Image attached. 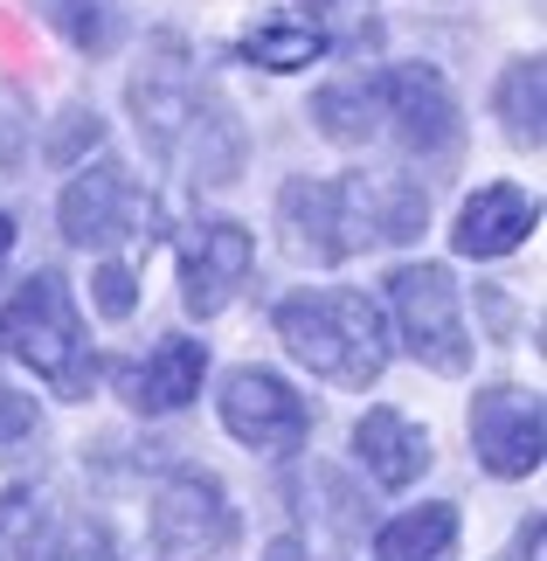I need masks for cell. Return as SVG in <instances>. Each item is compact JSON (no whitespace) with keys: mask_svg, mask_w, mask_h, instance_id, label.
<instances>
[{"mask_svg":"<svg viewBox=\"0 0 547 561\" xmlns=\"http://www.w3.org/2000/svg\"><path fill=\"white\" fill-rule=\"evenodd\" d=\"M471 450L492 479L540 471V396H527V388H486V396H471Z\"/></svg>","mask_w":547,"mask_h":561,"instance_id":"10","label":"cell"},{"mask_svg":"<svg viewBox=\"0 0 547 561\" xmlns=\"http://www.w3.org/2000/svg\"><path fill=\"white\" fill-rule=\"evenodd\" d=\"M0 340H8V354L29 375L49 381L56 396L83 402L98 388V354H91V340H83L77 298H70V285H62L56 271H35L29 285L8 298V312H0Z\"/></svg>","mask_w":547,"mask_h":561,"instance_id":"5","label":"cell"},{"mask_svg":"<svg viewBox=\"0 0 547 561\" xmlns=\"http://www.w3.org/2000/svg\"><path fill=\"white\" fill-rule=\"evenodd\" d=\"M29 8L49 21L70 49L112 56V42H118V0H29Z\"/></svg>","mask_w":547,"mask_h":561,"instance_id":"18","label":"cell"},{"mask_svg":"<svg viewBox=\"0 0 547 561\" xmlns=\"http://www.w3.org/2000/svg\"><path fill=\"white\" fill-rule=\"evenodd\" d=\"M375 561H457V506L430 500V506L396 513L375 534Z\"/></svg>","mask_w":547,"mask_h":561,"instance_id":"15","label":"cell"},{"mask_svg":"<svg viewBox=\"0 0 547 561\" xmlns=\"http://www.w3.org/2000/svg\"><path fill=\"white\" fill-rule=\"evenodd\" d=\"M125 104L139 118L146 153L173 167L187 187H229L250 160V133L236 118V104L215 91V77L187 56L181 35H152L133 83H125Z\"/></svg>","mask_w":547,"mask_h":561,"instance_id":"1","label":"cell"},{"mask_svg":"<svg viewBox=\"0 0 547 561\" xmlns=\"http://www.w3.org/2000/svg\"><path fill=\"white\" fill-rule=\"evenodd\" d=\"M223 430L236 444L250 450H305V437H312V409H305V396H292V381H277L271 368H236L223 381Z\"/></svg>","mask_w":547,"mask_h":561,"instance_id":"9","label":"cell"},{"mask_svg":"<svg viewBox=\"0 0 547 561\" xmlns=\"http://www.w3.org/2000/svg\"><path fill=\"white\" fill-rule=\"evenodd\" d=\"M8 250H14V222L0 215V271H8Z\"/></svg>","mask_w":547,"mask_h":561,"instance_id":"24","label":"cell"},{"mask_svg":"<svg viewBox=\"0 0 547 561\" xmlns=\"http://www.w3.org/2000/svg\"><path fill=\"white\" fill-rule=\"evenodd\" d=\"M388 312H396L402 347L423 360L430 375H465L471 368V327L457 306V285L444 264H402L388 271Z\"/></svg>","mask_w":547,"mask_h":561,"instance_id":"6","label":"cell"},{"mask_svg":"<svg viewBox=\"0 0 547 561\" xmlns=\"http://www.w3.org/2000/svg\"><path fill=\"white\" fill-rule=\"evenodd\" d=\"M133 306H139V277L125 264H104L98 271V312L104 319H133Z\"/></svg>","mask_w":547,"mask_h":561,"instance_id":"20","label":"cell"},{"mask_svg":"<svg viewBox=\"0 0 547 561\" xmlns=\"http://www.w3.org/2000/svg\"><path fill=\"white\" fill-rule=\"evenodd\" d=\"M534 222H540V202L527 187H513V181H492V187H478L465 208H457V229H451V243H457V256H506V250H520L534 236Z\"/></svg>","mask_w":547,"mask_h":561,"instance_id":"12","label":"cell"},{"mask_svg":"<svg viewBox=\"0 0 547 561\" xmlns=\"http://www.w3.org/2000/svg\"><path fill=\"white\" fill-rule=\"evenodd\" d=\"M208 375V347L202 340H160L146 354V368L133 375V409L139 416H173V409L194 402V388Z\"/></svg>","mask_w":547,"mask_h":561,"instance_id":"14","label":"cell"},{"mask_svg":"<svg viewBox=\"0 0 547 561\" xmlns=\"http://www.w3.org/2000/svg\"><path fill=\"white\" fill-rule=\"evenodd\" d=\"M250 264H257V243H250L243 222H202L194 243H187V264H181V306L194 319H215L243 291Z\"/></svg>","mask_w":547,"mask_h":561,"instance_id":"11","label":"cell"},{"mask_svg":"<svg viewBox=\"0 0 547 561\" xmlns=\"http://www.w3.org/2000/svg\"><path fill=\"white\" fill-rule=\"evenodd\" d=\"M547 62L540 56H520L506 77H499V125H506V139L513 146H527V153H540V139H547Z\"/></svg>","mask_w":547,"mask_h":561,"instance_id":"16","label":"cell"},{"mask_svg":"<svg viewBox=\"0 0 547 561\" xmlns=\"http://www.w3.org/2000/svg\"><path fill=\"white\" fill-rule=\"evenodd\" d=\"M430 222V194L409 174H346V181H284L277 229L305 264H346L375 243H409Z\"/></svg>","mask_w":547,"mask_h":561,"instance_id":"2","label":"cell"},{"mask_svg":"<svg viewBox=\"0 0 547 561\" xmlns=\"http://www.w3.org/2000/svg\"><path fill=\"white\" fill-rule=\"evenodd\" d=\"M277 340L298 368H312L340 388H375L388 368L381 306L361 291H298L277 306Z\"/></svg>","mask_w":547,"mask_h":561,"instance_id":"4","label":"cell"},{"mask_svg":"<svg viewBox=\"0 0 547 561\" xmlns=\"http://www.w3.org/2000/svg\"><path fill=\"white\" fill-rule=\"evenodd\" d=\"M62 236H70L77 250H112V243H133V236L146 243L152 236V202L139 194V181L125 174V167L98 160L62 187Z\"/></svg>","mask_w":547,"mask_h":561,"instance_id":"8","label":"cell"},{"mask_svg":"<svg viewBox=\"0 0 547 561\" xmlns=\"http://www.w3.org/2000/svg\"><path fill=\"white\" fill-rule=\"evenodd\" d=\"M312 8H361V0H312Z\"/></svg>","mask_w":547,"mask_h":561,"instance_id":"25","label":"cell"},{"mask_svg":"<svg viewBox=\"0 0 547 561\" xmlns=\"http://www.w3.org/2000/svg\"><path fill=\"white\" fill-rule=\"evenodd\" d=\"M98 139H104V125H98V112H62V125H56V139H49V160H56V167H70L77 153H91Z\"/></svg>","mask_w":547,"mask_h":561,"instance_id":"19","label":"cell"},{"mask_svg":"<svg viewBox=\"0 0 547 561\" xmlns=\"http://www.w3.org/2000/svg\"><path fill=\"white\" fill-rule=\"evenodd\" d=\"M312 118L333 146H381L396 139L415 160H444L465 139V118H457L451 83L423 70V62H388V70L326 83L312 98Z\"/></svg>","mask_w":547,"mask_h":561,"instance_id":"3","label":"cell"},{"mask_svg":"<svg viewBox=\"0 0 547 561\" xmlns=\"http://www.w3.org/2000/svg\"><path fill=\"white\" fill-rule=\"evenodd\" d=\"M319 56H326V28L292 21V14H271L243 35V62H257V70H305Z\"/></svg>","mask_w":547,"mask_h":561,"instance_id":"17","label":"cell"},{"mask_svg":"<svg viewBox=\"0 0 547 561\" xmlns=\"http://www.w3.org/2000/svg\"><path fill=\"white\" fill-rule=\"evenodd\" d=\"M264 561H319L312 548H305V541H292V534H284V541H271V554Z\"/></svg>","mask_w":547,"mask_h":561,"instance_id":"23","label":"cell"},{"mask_svg":"<svg viewBox=\"0 0 547 561\" xmlns=\"http://www.w3.org/2000/svg\"><path fill=\"white\" fill-rule=\"evenodd\" d=\"M229 541H236V513L208 471H173L152 492V554L160 561H215Z\"/></svg>","mask_w":547,"mask_h":561,"instance_id":"7","label":"cell"},{"mask_svg":"<svg viewBox=\"0 0 547 561\" xmlns=\"http://www.w3.org/2000/svg\"><path fill=\"white\" fill-rule=\"evenodd\" d=\"M35 402L29 396H14V388L8 381H0V450H8V444H21V437H35Z\"/></svg>","mask_w":547,"mask_h":561,"instance_id":"22","label":"cell"},{"mask_svg":"<svg viewBox=\"0 0 547 561\" xmlns=\"http://www.w3.org/2000/svg\"><path fill=\"white\" fill-rule=\"evenodd\" d=\"M354 450H361V465L375 471V485H388V492H402L430 471V430L409 423L402 409H367L354 423Z\"/></svg>","mask_w":547,"mask_h":561,"instance_id":"13","label":"cell"},{"mask_svg":"<svg viewBox=\"0 0 547 561\" xmlns=\"http://www.w3.org/2000/svg\"><path fill=\"white\" fill-rule=\"evenodd\" d=\"M49 561H118V548H112V534H104L98 520H83V527H70L49 548Z\"/></svg>","mask_w":547,"mask_h":561,"instance_id":"21","label":"cell"}]
</instances>
